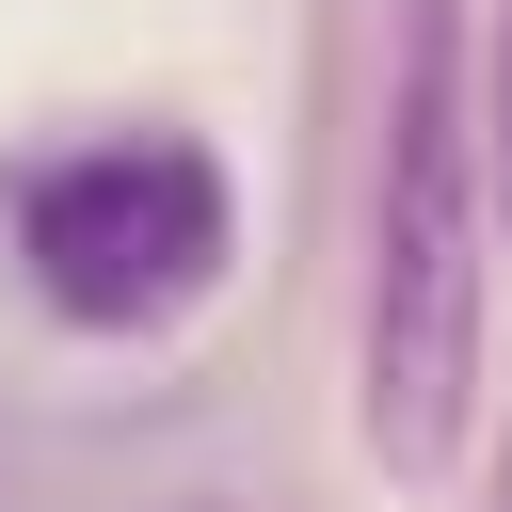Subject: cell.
Wrapping results in <instances>:
<instances>
[{
    "label": "cell",
    "instance_id": "obj_4",
    "mask_svg": "<svg viewBox=\"0 0 512 512\" xmlns=\"http://www.w3.org/2000/svg\"><path fill=\"white\" fill-rule=\"evenodd\" d=\"M192 512H208V496H192Z\"/></svg>",
    "mask_w": 512,
    "mask_h": 512
},
{
    "label": "cell",
    "instance_id": "obj_3",
    "mask_svg": "<svg viewBox=\"0 0 512 512\" xmlns=\"http://www.w3.org/2000/svg\"><path fill=\"white\" fill-rule=\"evenodd\" d=\"M496 112H512V96H496Z\"/></svg>",
    "mask_w": 512,
    "mask_h": 512
},
{
    "label": "cell",
    "instance_id": "obj_1",
    "mask_svg": "<svg viewBox=\"0 0 512 512\" xmlns=\"http://www.w3.org/2000/svg\"><path fill=\"white\" fill-rule=\"evenodd\" d=\"M480 400V192H464V16H400L384 208H368V448L432 480Z\"/></svg>",
    "mask_w": 512,
    "mask_h": 512
},
{
    "label": "cell",
    "instance_id": "obj_2",
    "mask_svg": "<svg viewBox=\"0 0 512 512\" xmlns=\"http://www.w3.org/2000/svg\"><path fill=\"white\" fill-rule=\"evenodd\" d=\"M0 240H16V272H32L64 320L160 336V320H192V304L224 288L240 192H224V160H208L192 128H80V144H32V160L0 176Z\"/></svg>",
    "mask_w": 512,
    "mask_h": 512
}]
</instances>
